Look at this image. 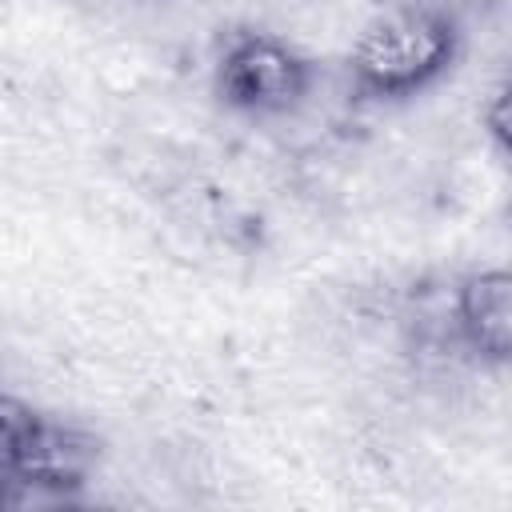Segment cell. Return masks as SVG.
<instances>
[{
  "label": "cell",
  "instance_id": "1",
  "mask_svg": "<svg viewBox=\"0 0 512 512\" xmlns=\"http://www.w3.org/2000/svg\"><path fill=\"white\" fill-rule=\"evenodd\" d=\"M460 52V24L448 8H380L348 56L352 92L364 100H404L440 80Z\"/></svg>",
  "mask_w": 512,
  "mask_h": 512
},
{
  "label": "cell",
  "instance_id": "2",
  "mask_svg": "<svg viewBox=\"0 0 512 512\" xmlns=\"http://www.w3.org/2000/svg\"><path fill=\"white\" fill-rule=\"evenodd\" d=\"M312 64L280 36L240 32L216 60V96L248 116H280L304 104Z\"/></svg>",
  "mask_w": 512,
  "mask_h": 512
},
{
  "label": "cell",
  "instance_id": "3",
  "mask_svg": "<svg viewBox=\"0 0 512 512\" xmlns=\"http://www.w3.org/2000/svg\"><path fill=\"white\" fill-rule=\"evenodd\" d=\"M96 456H100V448H96L92 436L40 416V424H36L28 448H24V460H20V476H16L4 504L68 500L92 476Z\"/></svg>",
  "mask_w": 512,
  "mask_h": 512
},
{
  "label": "cell",
  "instance_id": "4",
  "mask_svg": "<svg viewBox=\"0 0 512 512\" xmlns=\"http://www.w3.org/2000/svg\"><path fill=\"white\" fill-rule=\"evenodd\" d=\"M452 324L460 348L480 364H504L512 352V276L508 268H476L452 288Z\"/></svg>",
  "mask_w": 512,
  "mask_h": 512
},
{
  "label": "cell",
  "instance_id": "5",
  "mask_svg": "<svg viewBox=\"0 0 512 512\" xmlns=\"http://www.w3.org/2000/svg\"><path fill=\"white\" fill-rule=\"evenodd\" d=\"M36 424H40V412L32 404L0 392V504L8 500V492L20 476V460H24V448L36 432Z\"/></svg>",
  "mask_w": 512,
  "mask_h": 512
},
{
  "label": "cell",
  "instance_id": "6",
  "mask_svg": "<svg viewBox=\"0 0 512 512\" xmlns=\"http://www.w3.org/2000/svg\"><path fill=\"white\" fill-rule=\"evenodd\" d=\"M480 120H484L488 136L496 140V148H508V84H500V88L492 92V100L484 104Z\"/></svg>",
  "mask_w": 512,
  "mask_h": 512
},
{
  "label": "cell",
  "instance_id": "7",
  "mask_svg": "<svg viewBox=\"0 0 512 512\" xmlns=\"http://www.w3.org/2000/svg\"><path fill=\"white\" fill-rule=\"evenodd\" d=\"M384 8H448V0H380Z\"/></svg>",
  "mask_w": 512,
  "mask_h": 512
}]
</instances>
